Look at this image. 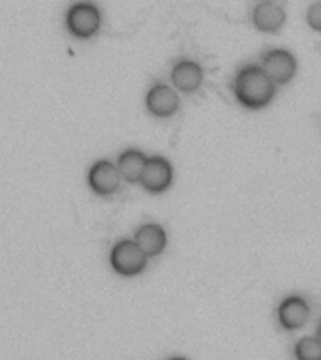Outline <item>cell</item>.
I'll return each mask as SVG.
<instances>
[{"mask_svg":"<svg viewBox=\"0 0 321 360\" xmlns=\"http://www.w3.org/2000/svg\"><path fill=\"white\" fill-rule=\"evenodd\" d=\"M233 92L239 103L248 109H261L269 105L276 94V84L258 64H248L237 72L233 79Z\"/></svg>","mask_w":321,"mask_h":360,"instance_id":"1","label":"cell"},{"mask_svg":"<svg viewBox=\"0 0 321 360\" xmlns=\"http://www.w3.org/2000/svg\"><path fill=\"white\" fill-rule=\"evenodd\" d=\"M109 257H111L113 269L126 276L139 274L146 264V255L141 252V248L135 244V240H130V238L118 240L113 246Z\"/></svg>","mask_w":321,"mask_h":360,"instance_id":"2","label":"cell"},{"mask_svg":"<svg viewBox=\"0 0 321 360\" xmlns=\"http://www.w3.org/2000/svg\"><path fill=\"white\" fill-rule=\"evenodd\" d=\"M263 72L275 84H286L297 72V60L287 49H270L261 58Z\"/></svg>","mask_w":321,"mask_h":360,"instance_id":"3","label":"cell"},{"mask_svg":"<svg viewBox=\"0 0 321 360\" xmlns=\"http://www.w3.org/2000/svg\"><path fill=\"white\" fill-rule=\"evenodd\" d=\"M100 10L92 2H77L68 10V27L81 38L92 36L100 27Z\"/></svg>","mask_w":321,"mask_h":360,"instance_id":"4","label":"cell"},{"mask_svg":"<svg viewBox=\"0 0 321 360\" xmlns=\"http://www.w3.org/2000/svg\"><path fill=\"white\" fill-rule=\"evenodd\" d=\"M173 180V167L169 160L163 156L146 158L145 171L141 174V184L149 191H163L168 190Z\"/></svg>","mask_w":321,"mask_h":360,"instance_id":"5","label":"cell"},{"mask_svg":"<svg viewBox=\"0 0 321 360\" xmlns=\"http://www.w3.org/2000/svg\"><path fill=\"white\" fill-rule=\"evenodd\" d=\"M145 103L149 111L156 117H171L177 109H179V94L169 84L156 83L152 84L151 90L146 92Z\"/></svg>","mask_w":321,"mask_h":360,"instance_id":"6","label":"cell"},{"mask_svg":"<svg viewBox=\"0 0 321 360\" xmlns=\"http://www.w3.org/2000/svg\"><path fill=\"white\" fill-rule=\"evenodd\" d=\"M120 173L115 163H111L109 160H98V162L92 163V167L89 171V184L90 188L96 191V193H101V195H109L113 191L117 190L118 184H120Z\"/></svg>","mask_w":321,"mask_h":360,"instance_id":"7","label":"cell"},{"mask_svg":"<svg viewBox=\"0 0 321 360\" xmlns=\"http://www.w3.org/2000/svg\"><path fill=\"white\" fill-rule=\"evenodd\" d=\"M310 315V308L303 297L291 295L286 297L278 306V321H280L282 328L286 330H295L306 323Z\"/></svg>","mask_w":321,"mask_h":360,"instance_id":"8","label":"cell"},{"mask_svg":"<svg viewBox=\"0 0 321 360\" xmlns=\"http://www.w3.org/2000/svg\"><path fill=\"white\" fill-rule=\"evenodd\" d=\"M134 240L146 257H154V255H160L163 252V248L168 244V235H165L162 225L145 224L135 231Z\"/></svg>","mask_w":321,"mask_h":360,"instance_id":"9","label":"cell"},{"mask_svg":"<svg viewBox=\"0 0 321 360\" xmlns=\"http://www.w3.org/2000/svg\"><path fill=\"white\" fill-rule=\"evenodd\" d=\"M252 21L261 32H278L286 22V11L275 2H259L252 11Z\"/></svg>","mask_w":321,"mask_h":360,"instance_id":"10","label":"cell"},{"mask_svg":"<svg viewBox=\"0 0 321 360\" xmlns=\"http://www.w3.org/2000/svg\"><path fill=\"white\" fill-rule=\"evenodd\" d=\"M171 81L175 89L194 92L203 83V68L194 60H179L171 70Z\"/></svg>","mask_w":321,"mask_h":360,"instance_id":"11","label":"cell"},{"mask_svg":"<svg viewBox=\"0 0 321 360\" xmlns=\"http://www.w3.org/2000/svg\"><path fill=\"white\" fill-rule=\"evenodd\" d=\"M146 156L137 148H128V150L120 152L117 160V169L120 176L128 182H137L141 180V174L145 171Z\"/></svg>","mask_w":321,"mask_h":360,"instance_id":"12","label":"cell"},{"mask_svg":"<svg viewBox=\"0 0 321 360\" xmlns=\"http://www.w3.org/2000/svg\"><path fill=\"white\" fill-rule=\"evenodd\" d=\"M297 360H321V343L315 336L301 338L295 345Z\"/></svg>","mask_w":321,"mask_h":360,"instance_id":"13","label":"cell"},{"mask_svg":"<svg viewBox=\"0 0 321 360\" xmlns=\"http://www.w3.org/2000/svg\"><path fill=\"white\" fill-rule=\"evenodd\" d=\"M306 21L314 30L321 32V2L310 4L308 11H306Z\"/></svg>","mask_w":321,"mask_h":360,"instance_id":"14","label":"cell"},{"mask_svg":"<svg viewBox=\"0 0 321 360\" xmlns=\"http://www.w3.org/2000/svg\"><path fill=\"white\" fill-rule=\"evenodd\" d=\"M315 338H317V340H320V343H321V323L317 325V332H315Z\"/></svg>","mask_w":321,"mask_h":360,"instance_id":"15","label":"cell"},{"mask_svg":"<svg viewBox=\"0 0 321 360\" xmlns=\"http://www.w3.org/2000/svg\"><path fill=\"white\" fill-rule=\"evenodd\" d=\"M171 360H186V359H182V356H175V359H171Z\"/></svg>","mask_w":321,"mask_h":360,"instance_id":"16","label":"cell"}]
</instances>
